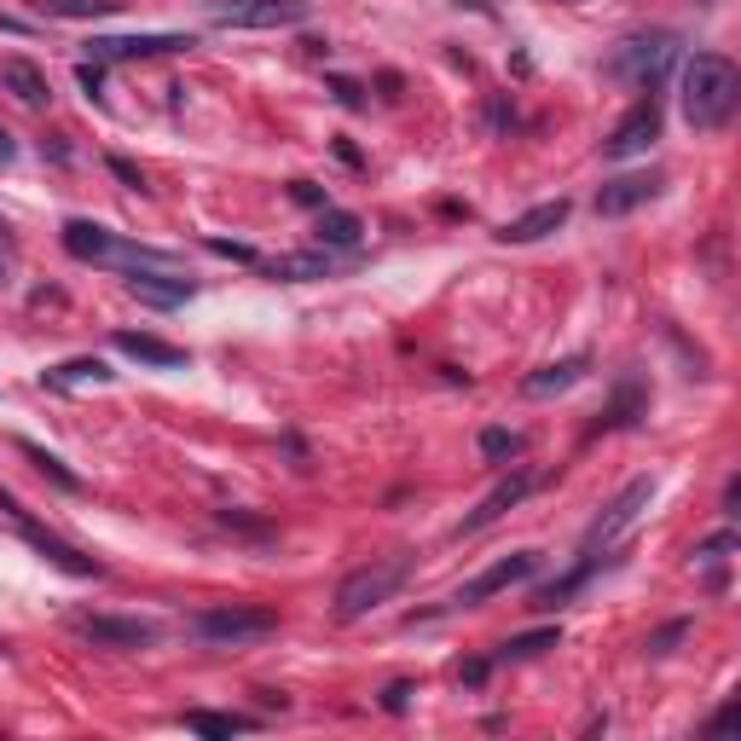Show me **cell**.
Returning <instances> with one entry per match:
<instances>
[{
  "label": "cell",
  "mask_w": 741,
  "mask_h": 741,
  "mask_svg": "<svg viewBox=\"0 0 741 741\" xmlns=\"http://www.w3.org/2000/svg\"><path fill=\"white\" fill-rule=\"evenodd\" d=\"M735 99H741V70L724 59V53H696L683 64V122L696 134H719V127L735 116Z\"/></svg>",
  "instance_id": "obj_1"
},
{
  "label": "cell",
  "mask_w": 741,
  "mask_h": 741,
  "mask_svg": "<svg viewBox=\"0 0 741 741\" xmlns=\"http://www.w3.org/2000/svg\"><path fill=\"white\" fill-rule=\"evenodd\" d=\"M64 249L75 255V261H93V267H127V272H145V267H174L181 272L186 261L174 249H151V244H134V238H122L111 233V226H99V220H64Z\"/></svg>",
  "instance_id": "obj_2"
},
{
  "label": "cell",
  "mask_w": 741,
  "mask_h": 741,
  "mask_svg": "<svg viewBox=\"0 0 741 741\" xmlns=\"http://www.w3.org/2000/svg\"><path fill=\"white\" fill-rule=\"evenodd\" d=\"M405 574H412V556H382V562H366V568H353L342 585H337V620H366L371 608H382L400 585Z\"/></svg>",
  "instance_id": "obj_3"
},
{
  "label": "cell",
  "mask_w": 741,
  "mask_h": 741,
  "mask_svg": "<svg viewBox=\"0 0 741 741\" xmlns=\"http://www.w3.org/2000/svg\"><path fill=\"white\" fill-rule=\"evenodd\" d=\"M278 631L272 608H249V603H226V608H203L192 615V637L215 649H238V644H261V637Z\"/></svg>",
  "instance_id": "obj_4"
},
{
  "label": "cell",
  "mask_w": 741,
  "mask_h": 741,
  "mask_svg": "<svg viewBox=\"0 0 741 741\" xmlns=\"http://www.w3.org/2000/svg\"><path fill=\"white\" fill-rule=\"evenodd\" d=\"M672 59H678V35H672V30H649V35H631V41L615 47L608 75H620V82H637V88L655 93Z\"/></svg>",
  "instance_id": "obj_5"
},
{
  "label": "cell",
  "mask_w": 741,
  "mask_h": 741,
  "mask_svg": "<svg viewBox=\"0 0 741 741\" xmlns=\"http://www.w3.org/2000/svg\"><path fill=\"white\" fill-rule=\"evenodd\" d=\"M308 18L313 0H215V23H226V30H290Z\"/></svg>",
  "instance_id": "obj_6"
},
{
  "label": "cell",
  "mask_w": 741,
  "mask_h": 741,
  "mask_svg": "<svg viewBox=\"0 0 741 741\" xmlns=\"http://www.w3.org/2000/svg\"><path fill=\"white\" fill-rule=\"evenodd\" d=\"M533 574H539V550H510V556L493 562V568H481L475 579L457 585L446 608H475V603H487V597L510 591V585H522V579H533Z\"/></svg>",
  "instance_id": "obj_7"
},
{
  "label": "cell",
  "mask_w": 741,
  "mask_h": 741,
  "mask_svg": "<svg viewBox=\"0 0 741 741\" xmlns=\"http://www.w3.org/2000/svg\"><path fill=\"white\" fill-rule=\"evenodd\" d=\"M192 35H88L82 53L88 64H127V59H168V53H192Z\"/></svg>",
  "instance_id": "obj_8"
},
{
  "label": "cell",
  "mask_w": 741,
  "mask_h": 741,
  "mask_svg": "<svg viewBox=\"0 0 741 741\" xmlns=\"http://www.w3.org/2000/svg\"><path fill=\"white\" fill-rule=\"evenodd\" d=\"M649 504H655V475H637L631 487H626L620 498H608V504H603V516L585 527V550H608L637 516H644Z\"/></svg>",
  "instance_id": "obj_9"
},
{
  "label": "cell",
  "mask_w": 741,
  "mask_h": 741,
  "mask_svg": "<svg viewBox=\"0 0 741 741\" xmlns=\"http://www.w3.org/2000/svg\"><path fill=\"white\" fill-rule=\"evenodd\" d=\"M70 631L88 637L93 649H151L163 637V626L134 620V615H70Z\"/></svg>",
  "instance_id": "obj_10"
},
{
  "label": "cell",
  "mask_w": 741,
  "mask_h": 741,
  "mask_svg": "<svg viewBox=\"0 0 741 741\" xmlns=\"http://www.w3.org/2000/svg\"><path fill=\"white\" fill-rule=\"evenodd\" d=\"M655 140H660V93H644V99H637V105L615 122V134L603 140V157H608V163L644 157Z\"/></svg>",
  "instance_id": "obj_11"
},
{
  "label": "cell",
  "mask_w": 741,
  "mask_h": 741,
  "mask_svg": "<svg viewBox=\"0 0 741 741\" xmlns=\"http://www.w3.org/2000/svg\"><path fill=\"white\" fill-rule=\"evenodd\" d=\"M660 186H667V174H660V168L615 174V181H603V192H597V215H603V220H620V215H631V209H644V203H655Z\"/></svg>",
  "instance_id": "obj_12"
},
{
  "label": "cell",
  "mask_w": 741,
  "mask_h": 741,
  "mask_svg": "<svg viewBox=\"0 0 741 741\" xmlns=\"http://www.w3.org/2000/svg\"><path fill=\"white\" fill-rule=\"evenodd\" d=\"M127 296H134V301H145V308H186V301L197 296V285H192V278H181V272H174V267H145V272H134V278H127Z\"/></svg>",
  "instance_id": "obj_13"
},
{
  "label": "cell",
  "mask_w": 741,
  "mask_h": 741,
  "mask_svg": "<svg viewBox=\"0 0 741 741\" xmlns=\"http://www.w3.org/2000/svg\"><path fill=\"white\" fill-rule=\"evenodd\" d=\"M637 418H649V389H644V377H637V371H626L615 382V400H608L597 412V423L585 429V441H597V434H608V429H631Z\"/></svg>",
  "instance_id": "obj_14"
},
{
  "label": "cell",
  "mask_w": 741,
  "mask_h": 741,
  "mask_svg": "<svg viewBox=\"0 0 741 741\" xmlns=\"http://www.w3.org/2000/svg\"><path fill=\"white\" fill-rule=\"evenodd\" d=\"M533 487H539V475H533V470H516V475H504L498 481V487L487 493V498H481L475 510H470V516L464 522H457V539H464V533H481V527H487V522H498L504 516V510H516Z\"/></svg>",
  "instance_id": "obj_15"
},
{
  "label": "cell",
  "mask_w": 741,
  "mask_h": 741,
  "mask_svg": "<svg viewBox=\"0 0 741 741\" xmlns=\"http://www.w3.org/2000/svg\"><path fill=\"white\" fill-rule=\"evenodd\" d=\"M568 215H574V203H568V197L539 203V209H527V215H516V220H504L498 244H539V238L562 233V226H568Z\"/></svg>",
  "instance_id": "obj_16"
},
{
  "label": "cell",
  "mask_w": 741,
  "mask_h": 741,
  "mask_svg": "<svg viewBox=\"0 0 741 741\" xmlns=\"http://www.w3.org/2000/svg\"><path fill=\"white\" fill-rule=\"evenodd\" d=\"M18 527H23V539H30L47 562H53V568H64V574H75V579H99V574H105V568H99V562L93 556H82V550H70L64 539H59V533H47L41 522H30V516H18Z\"/></svg>",
  "instance_id": "obj_17"
},
{
  "label": "cell",
  "mask_w": 741,
  "mask_h": 741,
  "mask_svg": "<svg viewBox=\"0 0 741 741\" xmlns=\"http://www.w3.org/2000/svg\"><path fill=\"white\" fill-rule=\"evenodd\" d=\"M603 556H608V550H585V556L574 562V568H568V574H562V579L539 585V591H533V603H527V608H562V603H574V597L585 591V585H591V579H597V568H603Z\"/></svg>",
  "instance_id": "obj_18"
},
{
  "label": "cell",
  "mask_w": 741,
  "mask_h": 741,
  "mask_svg": "<svg viewBox=\"0 0 741 741\" xmlns=\"http://www.w3.org/2000/svg\"><path fill=\"white\" fill-rule=\"evenodd\" d=\"M585 371H591V360L585 353H568V360H556V366H539L527 382H522V394L527 400H550V394H568L574 382H585Z\"/></svg>",
  "instance_id": "obj_19"
},
{
  "label": "cell",
  "mask_w": 741,
  "mask_h": 741,
  "mask_svg": "<svg viewBox=\"0 0 741 741\" xmlns=\"http://www.w3.org/2000/svg\"><path fill=\"white\" fill-rule=\"evenodd\" d=\"M0 88H7L18 105H30V111H41L47 99H53V88H47V70L30 64V59H7V64H0Z\"/></svg>",
  "instance_id": "obj_20"
},
{
  "label": "cell",
  "mask_w": 741,
  "mask_h": 741,
  "mask_svg": "<svg viewBox=\"0 0 741 741\" xmlns=\"http://www.w3.org/2000/svg\"><path fill=\"white\" fill-rule=\"evenodd\" d=\"M116 348L127 353V360L157 366V371H174V366H186V360H192L186 348H174V342H163V337H145V330H116Z\"/></svg>",
  "instance_id": "obj_21"
},
{
  "label": "cell",
  "mask_w": 741,
  "mask_h": 741,
  "mask_svg": "<svg viewBox=\"0 0 741 741\" xmlns=\"http://www.w3.org/2000/svg\"><path fill=\"white\" fill-rule=\"evenodd\" d=\"M267 278H278V285H308V278H330V255L325 249H301V255H272V261H261Z\"/></svg>",
  "instance_id": "obj_22"
},
{
  "label": "cell",
  "mask_w": 741,
  "mask_h": 741,
  "mask_svg": "<svg viewBox=\"0 0 741 741\" xmlns=\"http://www.w3.org/2000/svg\"><path fill=\"white\" fill-rule=\"evenodd\" d=\"M313 238H319V249H353V244L366 238V220L353 215V209H319Z\"/></svg>",
  "instance_id": "obj_23"
},
{
  "label": "cell",
  "mask_w": 741,
  "mask_h": 741,
  "mask_svg": "<svg viewBox=\"0 0 741 741\" xmlns=\"http://www.w3.org/2000/svg\"><path fill=\"white\" fill-rule=\"evenodd\" d=\"M181 724H186L192 735H215V741L255 730V719H244V712H209V707H192V712H181Z\"/></svg>",
  "instance_id": "obj_24"
},
{
  "label": "cell",
  "mask_w": 741,
  "mask_h": 741,
  "mask_svg": "<svg viewBox=\"0 0 741 741\" xmlns=\"http://www.w3.org/2000/svg\"><path fill=\"white\" fill-rule=\"evenodd\" d=\"M562 644V631L556 626H539V631H522V637H510V644L493 649V667H510V660H539L545 649Z\"/></svg>",
  "instance_id": "obj_25"
},
{
  "label": "cell",
  "mask_w": 741,
  "mask_h": 741,
  "mask_svg": "<svg viewBox=\"0 0 741 741\" xmlns=\"http://www.w3.org/2000/svg\"><path fill=\"white\" fill-rule=\"evenodd\" d=\"M116 371L105 366V360H64V366H53V371H41V382L47 389H88V382H111Z\"/></svg>",
  "instance_id": "obj_26"
},
{
  "label": "cell",
  "mask_w": 741,
  "mask_h": 741,
  "mask_svg": "<svg viewBox=\"0 0 741 741\" xmlns=\"http://www.w3.org/2000/svg\"><path fill=\"white\" fill-rule=\"evenodd\" d=\"M18 452L30 457V464H35L47 481H53V487H64V493H82V481H75V475H70V470H64V464H59V457L47 452V446H35V441H18Z\"/></svg>",
  "instance_id": "obj_27"
},
{
  "label": "cell",
  "mask_w": 741,
  "mask_h": 741,
  "mask_svg": "<svg viewBox=\"0 0 741 741\" xmlns=\"http://www.w3.org/2000/svg\"><path fill=\"white\" fill-rule=\"evenodd\" d=\"M735 545H741V539H735V527H724V533H712V539H701L689 556H696V568H724Z\"/></svg>",
  "instance_id": "obj_28"
},
{
  "label": "cell",
  "mask_w": 741,
  "mask_h": 741,
  "mask_svg": "<svg viewBox=\"0 0 741 741\" xmlns=\"http://www.w3.org/2000/svg\"><path fill=\"white\" fill-rule=\"evenodd\" d=\"M53 18H111L122 0H41Z\"/></svg>",
  "instance_id": "obj_29"
},
{
  "label": "cell",
  "mask_w": 741,
  "mask_h": 741,
  "mask_svg": "<svg viewBox=\"0 0 741 741\" xmlns=\"http://www.w3.org/2000/svg\"><path fill=\"white\" fill-rule=\"evenodd\" d=\"M527 441L516 429H481V457H493V464H504V457H516Z\"/></svg>",
  "instance_id": "obj_30"
},
{
  "label": "cell",
  "mask_w": 741,
  "mask_h": 741,
  "mask_svg": "<svg viewBox=\"0 0 741 741\" xmlns=\"http://www.w3.org/2000/svg\"><path fill=\"white\" fill-rule=\"evenodd\" d=\"M683 637H689V620H667L660 631H649V644H644V649H649V655L660 660V655H672V649L683 644Z\"/></svg>",
  "instance_id": "obj_31"
},
{
  "label": "cell",
  "mask_w": 741,
  "mask_h": 741,
  "mask_svg": "<svg viewBox=\"0 0 741 741\" xmlns=\"http://www.w3.org/2000/svg\"><path fill=\"white\" fill-rule=\"evenodd\" d=\"M325 88L337 93V105H348V111H366V88H360V82H348V75H330Z\"/></svg>",
  "instance_id": "obj_32"
},
{
  "label": "cell",
  "mask_w": 741,
  "mask_h": 741,
  "mask_svg": "<svg viewBox=\"0 0 741 741\" xmlns=\"http://www.w3.org/2000/svg\"><path fill=\"white\" fill-rule=\"evenodd\" d=\"M290 197L301 203V209H330V197H325V186H313V181H290Z\"/></svg>",
  "instance_id": "obj_33"
},
{
  "label": "cell",
  "mask_w": 741,
  "mask_h": 741,
  "mask_svg": "<svg viewBox=\"0 0 741 741\" xmlns=\"http://www.w3.org/2000/svg\"><path fill=\"white\" fill-rule=\"evenodd\" d=\"M209 255H226V261H244V267L261 261V255H255L249 244H226V238H209Z\"/></svg>",
  "instance_id": "obj_34"
},
{
  "label": "cell",
  "mask_w": 741,
  "mask_h": 741,
  "mask_svg": "<svg viewBox=\"0 0 741 741\" xmlns=\"http://www.w3.org/2000/svg\"><path fill=\"white\" fill-rule=\"evenodd\" d=\"M412 696H418V683H389V689H382V707H389V712H405V707H412Z\"/></svg>",
  "instance_id": "obj_35"
},
{
  "label": "cell",
  "mask_w": 741,
  "mask_h": 741,
  "mask_svg": "<svg viewBox=\"0 0 741 741\" xmlns=\"http://www.w3.org/2000/svg\"><path fill=\"white\" fill-rule=\"evenodd\" d=\"M12 261H18V244H12V226L0 220V285L12 278Z\"/></svg>",
  "instance_id": "obj_36"
},
{
  "label": "cell",
  "mask_w": 741,
  "mask_h": 741,
  "mask_svg": "<svg viewBox=\"0 0 741 741\" xmlns=\"http://www.w3.org/2000/svg\"><path fill=\"white\" fill-rule=\"evenodd\" d=\"M111 174H116V181H122V186H134V192H145V174H140L134 163H127V157H111Z\"/></svg>",
  "instance_id": "obj_37"
},
{
  "label": "cell",
  "mask_w": 741,
  "mask_h": 741,
  "mask_svg": "<svg viewBox=\"0 0 741 741\" xmlns=\"http://www.w3.org/2000/svg\"><path fill=\"white\" fill-rule=\"evenodd\" d=\"M487 672H493V655H487V660H464V667H457V678H464L470 689H475V683H487Z\"/></svg>",
  "instance_id": "obj_38"
},
{
  "label": "cell",
  "mask_w": 741,
  "mask_h": 741,
  "mask_svg": "<svg viewBox=\"0 0 741 741\" xmlns=\"http://www.w3.org/2000/svg\"><path fill=\"white\" fill-rule=\"evenodd\" d=\"M75 75H82L88 99H99V88H105V64H88V59H82V70H75Z\"/></svg>",
  "instance_id": "obj_39"
},
{
  "label": "cell",
  "mask_w": 741,
  "mask_h": 741,
  "mask_svg": "<svg viewBox=\"0 0 741 741\" xmlns=\"http://www.w3.org/2000/svg\"><path fill=\"white\" fill-rule=\"evenodd\" d=\"M724 516H730V522L741 516V481H735V475L724 481Z\"/></svg>",
  "instance_id": "obj_40"
},
{
  "label": "cell",
  "mask_w": 741,
  "mask_h": 741,
  "mask_svg": "<svg viewBox=\"0 0 741 741\" xmlns=\"http://www.w3.org/2000/svg\"><path fill=\"white\" fill-rule=\"evenodd\" d=\"M487 122H493V127H510V122H516V111H510L504 99H493V105H487Z\"/></svg>",
  "instance_id": "obj_41"
},
{
  "label": "cell",
  "mask_w": 741,
  "mask_h": 741,
  "mask_svg": "<svg viewBox=\"0 0 741 741\" xmlns=\"http://www.w3.org/2000/svg\"><path fill=\"white\" fill-rule=\"evenodd\" d=\"M12 157H18V140L7 134V127H0V168H12Z\"/></svg>",
  "instance_id": "obj_42"
},
{
  "label": "cell",
  "mask_w": 741,
  "mask_h": 741,
  "mask_svg": "<svg viewBox=\"0 0 741 741\" xmlns=\"http://www.w3.org/2000/svg\"><path fill=\"white\" fill-rule=\"evenodd\" d=\"M730 719H735V701H724V707H719V712H712V719H707V730H724V724H730Z\"/></svg>",
  "instance_id": "obj_43"
},
{
  "label": "cell",
  "mask_w": 741,
  "mask_h": 741,
  "mask_svg": "<svg viewBox=\"0 0 741 741\" xmlns=\"http://www.w3.org/2000/svg\"><path fill=\"white\" fill-rule=\"evenodd\" d=\"M457 7H470V12H481V18H493V0H457Z\"/></svg>",
  "instance_id": "obj_44"
},
{
  "label": "cell",
  "mask_w": 741,
  "mask_h": 741,
  "mask_svg": "<svg viewBox=\"0 0 741 741\" xmlns=\"http://www.w3.org/2000/svg\"><path fill=\"white\" fill-rule=\"evenodd\" d=\"M0 30H12V35H18V30H23V23H18V18H7V12H0Z\"/></svg>",
  "instance_id": "obj_45"
}]
</instances>
